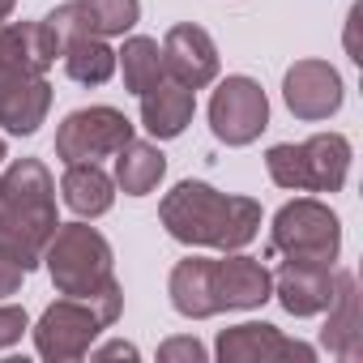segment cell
<instances>
[{"mask_svg":"<svg viewBox=\"0 0 363 363\" xmlns=\"http://www.w3.org/2000/svg\"><path fill=\"white\" fill-rule=\"evenodd\" d=\"M158 359H167V363H175V359L201 363V359H206V346H201L197 337H171V342H162V346H158Z\"/></svg>","mask_w":363,"mask_h":363,"instance_id":"cell-25","label":"cell"},{"mask_svg":"<svg viewBox=\"0 0 363 363\" xmlns=\"http://www.w3.org/2000/svg\"><path fill=\"white\" fill-rule=\"evenodd\" d=\"M22 278H26V269H22L5 248H0V299H5V295H18Z\"/></svg>","mask_w":363,"mask_h":363,"instance_id":"cell-26","label":"cell"},{"mask_svg":"<svg viewBox=\"0 0 363 363\" xmlns=\"http://www.w3.org/2000/svg\"><path fill=\"white\" fill-rule=\"evenodd\" d=\"M162 65H167L171 82L189 86V90H206L218 77V48H214V39H210L206 26L179 22L162 39Z\"/></svg>","mask_w":363,"mask_h":363,"instance_id":"cell-10","label":"cell"},{"mask_svg":"<svg viewBox=\"0 0 363 363\" xmlns=\"http://www.w3.org/2000/svg\"><path fill=\"white\" fill-rule=\"evenodd\" d=\"M167 295H171V308L189 320H206V316H218L223 303H218V286H214V261L210 257H184L175 261L171 278H167Z\"/></svg>","mask_w":363,"mask_h":363,"instance_id":"cell-17","label":"cell"},{"mask_svg":"<svg viewBox=\"0 0 363 363\" xmlns=\"http://www.w3.org/2000/svg\"><path fill=\"white\" fill-rule=\"evenodd\" d=\"M137 99H141V124H145V133L158 137V141L179 137V133L193 124V111H197V90L179 86V82H171V77L154 82V86L141 90Z\"/></svg>","mask_w":363,"mask_h":363,"instance_id":"cell-18","label":"cell"},{"mask_svg":"<svg viewBox=\"0 0 363 363\" xmlns=\"http://www.w3.org/2000/svg\"><path fill=\"white\" fill-rule=\"evenodd\" d=\"M329 320L320 329V342L337 359H359L363 350V329H359V295H354V274H337L333 299H329Z\"/></svg>","mask_w":363,"mask_h":363,"instance_id":"cell-19","label":"cell"},{"mask_svg":"<svg viewBox=\"0 0 363 363\" xmlns=\"http://www.w3.org/2000/svg\"><path fill=\"white\" fill-rule=\"evenodd\" d=\"M158 218H162L167 235L179 240V244L235 252V248H244V244L257 240V231H261V201H252V197H227L214 184L184 179V184H175L162 197Z\"/></svg>","mask_w":363,"mask_h":363,"instance_id":"cell-1","label":"cell"},{"mask_svg":"<svg viewBox=\"0 0 363 363\" xmlns=\"http://www.w3.org/2000/svg\"><path fill=\"white\" fill-rule=\"evenodd\" d=\"M65 206L77 218H99L111 210L116 201V179L99 167V162H65V179H60Z\"/></svg>","mask_w":363,"mask_h":363,"instance_id":"cell-20","label":"cell"},{"mask_svg":"<svg viewBox=\"0 0 363 363\" xmlns=\"http://www.w3.org/2000/svg\"><path fill=\"white\" fill-rule=\"evenodd\" d=\"M26 329H30L26 308H18V303H0V350L13 346V342H22Z\"/></svg>","mask_w":363,"mask_h":363,"instance_id":"cell-24","label":"cell"},{"mask_svg":"<svg viewBox=\"0 0 363 363\" xmlns=\"http://www.w3.org/2000/svg\"><path fill=\"white\" fill-rule=\"evenodd\" d=\"M13 5H18V0H0V22H5V18L13 13Z\"/></svg>","mask_w":363,"mask_h":363,"instance_id":"cell-28","label":"cell"},{"mask_svg":"<svg viewBox=\"0 0 363 363\" xmlns=\"http://www.w3.org/2000/svg\"><path fill=\"white\" fill-rule=\"evenodd\" d=\"M65 39L43 22H0V65L22 73H48L60 56Z\"/></svg>","mask_w":363,"mask_h":363,"instance_id":"cell-15","label":"cell"},{"mask_svg":"<svg viewBox=\"0 0 363 363\" xmlns=\"http://www.w3.org/2000/svg\"><path fill=\"white\" fill-rule=\"evenodd\" d=\"M282 99L295 120H329L342 107V77L329 60H295L282 77Z\"/></svg>","mask_w":363,"mask_h":363,"instance_id":"cell-11","label":"cell"},{"mask_svg":"<svg viewBox=\"0 0 363 363\" xmlns=\"http://www.w3.org/2000/svg\"><path fill=\"white\" fill-rule=\"evenodd\" d=\"M52 111V86L43 73H22L0 65V128L13 137H30Z\"/></svg>","mask_w":363,"mask_h":363,"instance_id":"cell-13","label":"cell"},{"mask_svg":"<svg viewBox=\"0 0 363 363\" xmlns=\"http://www.w3.org/2000/svg\"><path fill=\"white\" fill-rule=\"evenodd\" d=\"M214 354L223 363H312L316 350L299 337H286L278 325H265V320H244V325H231L218 333L214 342Z\"/></svg>","mask_w":363,"mask_h":363,"instance_id":"cell-9","label":"cell"},{"mask_svg":"<svg viewBox=\"0 0 363 363\" xmlns=\"http://www.w3.org/2000/svg\"><path fill=\"white\" fill-rule=\"evenodd\" d=\"M141 18V0H69V5L52 9L48 26L60 39L86 35V39H111L133 30Z\"/></svg>","mask_w":363,"mask_h":363,"instance_id":"cell-12","label":"cell"},{"mask_svg":"<svg viewBox=\"0 0 363 363\" xmlns=\"http://www.w3.org/2000/svg\"><path fill=\"white\" fill-rule=\"evenodd\" d=\"M269 252L282 257V261H320V265H333L337 252H342V223L316 197L286 201L274 214Z\"/></svg>","mask_w":363,"mask_h":363,"instance_id":"cell-5","label":"cell"},{"mask_svg":"<svg viewBox=\"0 0 363 363\" xmlns=\"http://www.w3.org/2000/svg\"><path fill=\"white\" fill-rule=\"evenodd\" d=\"M9 158V150H5V137H0V162H5Z\"/></svg>","mask_w":363,"mask_h":363,"instance_id":"cell-29","label":"cell"},{"mask_svg":"<svg viewBox=\"0 0 363 363\" xmlns=\"http://www.w3.org/2000/svg\"><path fill=\"white\" fill-rule=\"evenodd\" d=\"M56 218V179L39 158H18L0 175V248H5L26 274L43 261L52 244Z\"/></svg>","mask_w":363,"mask_h":363,"instance_id":"cell-2","label":"cell"},{"mask_svg":"<svg viewBox=\"0 0 363 363\" xmlns=\"http://www.w3.org/2000/svg\"><path fill=\"white\" fill-rule=\"evenodd\" d=\"M107 325L99 320V312L86 303V299H56L43 308L39 325H35V350L52 363H69V359H82L90 354L94 337L103 333Z\"/></svg>","mask_w":363,"mask_h":363,"instance_id":"cell-8","label":"cell"},{"mask_svg":"<svg viewBox=\"0 0 363 363\" xmlns=\"http://www.w3.org/2000/svg\"><path fill=\"white\" fill-rule=\"evenodd\" d=\"M133 141V120L116 107H77L56 128V158L60 162H99L120 154Z\"/></svg>","mask_w":363,"mask_h":363,"instance_id":"cell-6","label":"cell"},{"mask_svg":"<svg viewBox=\"0 0 363 363\" xmlns=\"http://www.w3.org/2000/svg\"><path fill=\"white\" fill-rule=\"evenodd\" d=\"M43 261H48V274H52L60 295L86 299L99 312L103 325L120 320L124 291L116 282V257H111V244L86 218L69 223V227H56L52 244L43 248Z\"/></svg>","mask_w":363,"mask_h":363,"instance_id":"cell-3","label":"cell"},{"mask_svg":"<svg viewBox=\"0 0 363 363\" xmlns=\"http://www.w3.org/2000/svg\"><path fill=\"white\" fill-rule=\"evenodd\" d=\"M167 175V154L150 141H128L116 154V184L128 197H145L158 189V179Z\"/></svg>","mask_w":363,"mask_h":363,"instance_id":"cell-21","label":"cell"},{"mask_svg":"<svg viewBox=\"0 0 363 363\" xmlns=\"http://www.w3.org/2000/svg\"><path fill=\"white\" fill-rule=\"evenodd\" d=\"M333 286H337V274L333 265H320V261H282L274 274V295L291 316L325 312L333 299Z\"/></svg>","mask_w":363,"mask_h":363,"instance_id":"cell-14","label":"cell"},{"mask_svg":"<svg viewBox=\"0 0 363 363\" xmlns=\"http://www.w3.org/2000/svg\"><path fill=\"white\" fill-rule=\"evenodd\" d=\"M60 56H65V73H69L77 86H107L111 73H116V52H111L103 39L73 35V39H65Z\"/></svg>","mask_w":363,"mask_h":363,"instance_id":"cell-22","label":"cell"},{"mask_svg":"<svg viewBox=\"0 0 363 363\" xmlns=\"http://www.w3.org/2000/svg\"><path fill=\"white\" fill-rule=\"evenodd\" d=\"M214 286H218L223 312H231V308H261L274 295V274L257 257H244L235 248L223 261H214Z\"/></svg>","mask_w":363,"mask_h":363,"instance_id":"cell-16","label":"cell"},{"mask_svg":"<svg viewBox=\"0 0 363 363\" xmlns=\"http://www.w3.org/2000/svg\"><path fill=\"white\" fill-rule=\"evenodd\" d=\"M269 124V99L252 77H227L210 99V128L223 145H252Z\"/></svg>","mask_w":363,"mask_h":363,"instance_id":"cell-7","label":"cell"},{"mask_svg":"<svg viewBox=\"0 0 363 363\" xmlns=\"http://www.w3.org/2000/svg\"><path fill=\"white\" fill-rule=\"evenodd\" d=\"M90 354L94 359H137V346H128V342H107V346H90Z\"/></svg>","mask_w":363,"mask_h":363,"instance_id":"cell-27","label":"cell"},{"mask_svg":"<svg viewBox=\"0 0 363 363\" xmlns=\"http://www.w3.org/2000/svg\"><path fill=\"white\" fill-rule=\"evenodd\" d=\"M269 179L291 193H337L350 171V141L342 133H316L299 145L282 141L265 154Z\"/></svg>","mask_w":363,"mask_h":363,"instance_id":"cell-4","label":"cell"},{"mask_svg":"<svg viewBox=\"0 0 363 363\" xmlns=\"http://www.w3.org/2000/svg\"><path fill=\"white\" fill-rule=\"evenodd\" d=\"M116 69L124 73V90H133V94L150 90L154 82H162V77H167L162 43H158V39H145V35L124 39V48L116 52Z\"/></svg>","mask_w":363,"mask_h":363,"instance_id":"cell-23","label":"cell"}]
</instances>
